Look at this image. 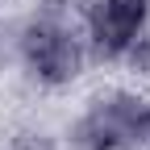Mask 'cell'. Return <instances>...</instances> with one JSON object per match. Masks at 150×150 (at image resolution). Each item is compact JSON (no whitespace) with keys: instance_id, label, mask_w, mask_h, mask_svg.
<instances>
[{"instance_id":"obj_1","label":"cell","mask_w":150,"mask_h":150,"mask_svg":"<svg viewBox=\"0 0 150 150\" xmlns=\"http://www.w3.org/2000/svg\"><path fill=\"white\" fill-rule=\"evenodd\" d=\"M25 59L42 83H71L83 67V50L67 25L42 17L25 29Z\"/></svg>"},{"instance_id":"obj_2","label":"cell","mask_w":150,"mask_h":150,"mask_svg":"<svg viewBox=\"0 0 150 150\" xmlns=\"http://www.w3.org/2000/svg\"><path fill=\"white\" fill-rule=\"evenodd\" d=\"M150 17V0H100L92 13V46L100 59H121L129 46L138 42V33Z\"/></svg>"}]
</instances>
